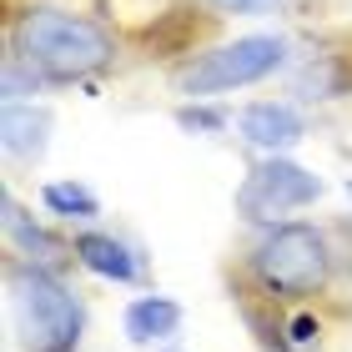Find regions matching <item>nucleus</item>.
Here are the masks:
<instances>
[{
  "label": "nucleus",
  "instance_id": "obj_6",
  "mask_svg": "<svg viewBox=\"0 0 352 352\" xmlns=\"http://www.w3.org/2000/svg\"><path fill=\"white\" fill-rule=\"evenodd\" d=\"M236 131H242L247 146H257L267 156H282L307 136V121L287 101H252V106H242V116H236Z\"/></svg>",
  "mask_w": 352,
  "mask_h": 352
},
{
  "label": "nucleus",
  "instance_id": "obj_4",
  "mask_svg": "<svg viewBox=\"0 0 352 352\" xmlns=\"http://www.w3.org/2000/svg\"><path fill=\"white\" fill-rule=\"evenodd\" d=\"M282 60H287L282 36H236V41L191 60L182 71V91L186 96H221L236 86H257L272 71H282Z\"/></svg>",
  "mask_w": 352,
  "mask_h": 352
},
{
  "label": "nucleus",
  "instance_id": "obj_2",
  "mask_svg": "<svg viewBox=\"0 0 352 352\" xmlns=\"http://www.w3.org/2000/svg\"><path fill=\"white\" fill-rule=\"evenodd\" d=\"M10 312H15V332L25 338L30 352H76L81 302L56 272H45L36 262H15L10 267Z\"/></svg>",
  "mask_w": 352,
  "mask_h": 352
},
{
  "label": "nucleus",
  "instance_id": "obj_10",
  "mask_svg": "<svg viewBox=\"0 0 352 352\" xmlns=\"http://www.w3.org/2000/svg\"><path fill=\"white\" fill-rule=\"evenodd\" d=\"M41 201L51 206L56 217H96L101 212V201H96V191L81 186V182H51L41 191Z\"/></svg>",
  "mask_w": 352,
  "mask_h": 352
},
{
  "label": "nucleus",
  "instance_id": "obj_13",
  "mask_svg": "<svg viewBox=\"0 0 352 352\" xmlns=\"http://www.w3.org/2000/svg\"><path fill=\"white\" fill-rule=\"evenodd\" d=\"M217 10H227V15H252V10H272L277 0H212Z\"/></svg>",
  "mask_w": 352,
  "mask_h": 352
},
{
  "label": "nucleus",
  "instance_id": "obj_3",
  "mask_svg": "<svg viewBox=\"0 0 352 352\" xmlns=\"http://www.w3.org/2000/svg\"><path fill=\"white\" fill-rule=\"evenodd\" d=\"M252 272L267 292L277 297H307V292H322L332 257H327V236L307 227V221H282L272 227L257 252H252Z\"/></svg>",
  "mask_w": 352,
  "mask_h": 352
},
{
  "label": "nucleus",
  "instance_id": "obj_12",
  "mask_svg": "<svg viewBox=\"0 0 352 352\" xmlns=\"http://www.w3.org/2000/svg\"><path fill=\"white\" fill-rule=\"evenodd\" d=\"M176 121H182L186 131H221V121H227V116H217V111H197V106H186Z\"/></svg>",
  "mask_w": 352,
  "mask_h": 352
},
{
  "label": "nucleus",
  "instance_id": "obj_8",
  "mask_svg": "<svg viewBox=\"0 0 352 352\" xmlns=\"http://www.w3.org/2000/svg\"><path fill=\"white\" fill-rule=\"evenodd\" d=\"M76 257H81L86 272H96L106 282H136L141 277L136 252L126 242H116V236H106V232H81L76 236Z\"/></svg>",
  "mask_w": 352,
  "mask_h": 352
},
{
  "label": "nucleus",
  "instance_id": "obj_9",
  "mask_svg": "<svg viewBox=\"0 0 352 352\" xmlns=\"http://www.w3.org/2000/svg\"><path fill=\"white\" fill-rule=\"evenodd\" d=\"M176 327H182V302H171V297H136L126 307V338L141 347L166 342Z\"/></svg>",
  "mask_w": 352,
  "mask_h": 352
},
{
  "label": "nucleus",
  "instance_id": "obj_1",
  "mask_svg": "<svg viewBox=\"0 0 352 352\" xmlns=\"http://www.w3.org/2000/svg\"><path fill=\"white\" fill-rule=\"evenodd\" d=\"M15 56L45 81H86L106 71L116 56V41L101 21L60 6H30L15 21Z\"/></svg>",
  "mask_w": 352,
  "mask_h": 352
},
{
  "label": "nucleus",
  "instance_id": "obj_11",
  "mask_svg": "<svg viewBox=\"0 0 352 352\" xmlns=\"http://www.w3.org/2000/svg\"><path fill=\"white\" fill-rule=\"evenodd\" d=\"M0 206H6V232H10L15 242H21V247L30 252V257H36V252H51V236H45V232L36 227V221H25V212L15 206L10 191H6V201H0Z\"/></svg>",
  "mask_w": 352,
  "mask_h": 352
},
{
  "label": "nucleus",
  "instance_id": "obj_5",
  "mask_svg": "<svg viewBox=\"0 0 352 352\" xmlns=\"http://www.w3.org/2000/svg\"><path fill=\"white\" fill-rule=\"evenodd\" d=\"M322 197V176L287 162V156H267L252 166V176L236 191V217L252 227H282L287 212H302Z\"/></svg>",
  "mask_w": 352,
  "mask_h": 352
},
{
  "label": "nucleus",
  "instance_id": "obj_14",
  "mask_svg": "<svg viewBox=\"0 0 352 352\" xmlns=\"http://www.w3.org/2000/svg\"><path fill=\"white\" fill-rule=\"evenodd\" d=\"M292 332H297V342H312V332H317V327H312V317H297Z\"/></svg>",
  "mask_w": 352,
  "mask_h": 352
},
{
  "label": "nucleus",
  "instance_id": "obj_15",
  "mask_svg": "<svg viewBox=\"0 0 352 352\" xmlns=\"http://www.w3.org/2000/svg\"><path fill=\"white\" fill-rule=\"evenodd\" d=\"M347 201H352V182H347Z\"/></svg>",
  "mask_w": 352,
  "mask_h": 352
},
{
  "label": "nucleus",
  "instance_id": "obj_7",
  "mask_svg": "<svg viewBox=\"0 0 352 352\" xmlns=\"http://www.w3.org/2000/svg\"><path fill=\"white\" fill-rule=\"evenodd\" d=\"M0 146L15 162H41L51 146V111L36 101H6L0 106Z\"/></svg>",
  "mask_w": 352,
  "mask_h": 352
}]
</instances>
